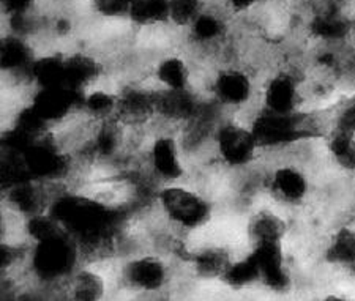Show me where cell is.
<instances>
[{"label":"cell","mask_w":355,"mask_h":301,"mask_svg":"<svg viewBox=\"0 0 355 301\" xmlns=\"http://www.w3.org/2000/svg\"><path fill=\"white\" fill-rule=\"evenodd\" d=\"M261 145L248 122L239 116H225L214 134V155L220 166L231 172L253 167Z\"/></svg>","instance_id":"277c9868"},{"label":"cell","mask_w":355,"mask_h":301,"mask_svg":"<svg viewBox=\"0 0 355 301\" xmlns=\"http://www.w3.org/2000/svg\"><path fill=\"white\" fill-rule=\"evenodd\" d=\"M155 210L166 226L183 235L193 237L214 223L216 202L194 185L180 181L159 186L155 196Z\"/></svg>","instance_id":"6da1fadb"},{"label":"cell","mask_w":355,"mask_h":301,"mask_svg":"<svg viewBox=\"0 0 355 301\" xmlns=\"http://www.w3.org/2000/svg\"><path fill=\"white\" fill-rule=\"evenodd\" d=\"M135 0H87L89 13L98 21H128Z\"/></svg>","instance_id":"9a60e30c"},{"label":"cell","mask_w":355,"mask_h":301,"mask_svg":"<svg viewBox=\"0 0 355 301\" xmlns=\"http://www.w3.org/2000/svg\"><path fill=\"white\" fill-rule=\"evenodd\" d=\"M288 235L286 219L270 208H254L246 215L243 237L248 248L283 245Z\"/></svg>","instance_id":"9c48e42d"},{"label":"cell","mask_w":355,"mask_h":301,"mask_svg":"<svg viewBox=\"0 0 355 301\" xmlns=\"http://www.w3.org/2000/svg\"><path fill=\"white\" fill-rule=\"evenodd\" d=\"M322 257L331 266L351 268L355 262V226H343L331 234Z\"/></svg>","instance_id":"30bf717a"},{"label":"cell","mask_w":355,"mask_h":301,"mask_svg":"<svg viewBox=\"0 0 355 301\" xmlns=\"http://www.w3.org/2000/svg\"><path fill=\"white\" fill-rule=\"evenodd\" d=\"M128 22L136 30L166 26L168 24V0H135L128 15Z\"/></svg>","instance_id":"7c38bea8"},{"label":"cell","mask_w":355,"mask_h":301,"mask_svg":"<svg viewBox=\"0 0 355 301\" xmlns=\"http://www.w3.org/2000/svg\"><path fill=\"white\" fill-rule=\"evenodd\" d=\"M142 170L157 186L185 181L188 161L175 131H153L142 152Z\"/></svg>","instance_id":"5b68a950"},{"label":"cell","mask_w":355,"mask_h":301,"mask_svg":"<svg viewBox=\"0 0 355 301\" xmlns=\"http://www.w3.org/2000/svg\"><path fill=\"white\" fill-rule=\"evenodd\" d=\"M209 5V0H168V24L187 32Z\"/></svg>","instance_id":"5bb4252c"},{"label":"cell","mask_w":355,"mask_h":301,"mask_svg":"<svg viewBox=\"0 0 355 301\" xmlns=\"http://www.w3.org/2000/svg\"><path fill=\"white\" fill-rule=\"evenodd\" d=\"M327 152L338 167L354 172L355 170V133L346 129H330L327 138Z\"/></svg>","instance_id":"4fadbf2b"},{"label":"cell","mask_w":355,"mask_h":301,"mask_svg":"<svg viewBox=\"0 0 355 301\" xmlns=\"http://www.w3.org/2000/svg\"><path fill=\"white\" fill-rule=\"evenodd\" d=\"M319 301H352V300L347 298L346 295H343V293H327V295H324V297Z\"/></svg>","instance_id":"e0dca14e"},{"label":"cell","mask_w":355,"mask_h":301,"mask_svg":"<svg viewBox=\"0 0 355 301\" xmlns=\"http://www.w3.org/2000/svg\"><path fill=\"white\" fill-rule=\"evenodd\" d=\"M150 82L164 92L196 90V71L191 60L182 51H171L159 55L150 70Z\"/></svg>","instance_id":"8992f818"},{"label":"cell","mask_w":355,"mask_h":301,"mask_svg":"<svg viewBox=\"0 0 355 301\" xmlns=\"http://www.w3.org/2000/svg\"><path fill=\"white\" fill-rule=\"evenodd\" d=\"M259 107L273 113H295L302 106V89L289 71H277L267 76L259 89Z\"/></svg>","instance_id":"ba28073f"},{"label":"cell","mask_w":355,"mask_h":301,"mask_svg":"<svg viewBox=\"0 0 355 301\" xmlns=\"http://www.w3.org/2000/svg\"><path fill=\"white\" fill-rule=\"evenodd\" d=\"M204 95L229 116L246 112L259 95L256 75L240 64H227L210 73Z\"/></svg>","instance_id":"3957f363"},{"label":"cell","mask_w":355,"mask_h":301,"mask_svg":"<svg viewBox=\"0 0 355 301\" xmlns=\"http://www.w3.org/2000/svg\"><path fill=\"white\" fill-rule=\"evenodd\" d=\"M349 271H351L352 276H355V262L351 265V268H349Z\"/></svg>","instance_id":"ac0fdd59"},{"label":"cell","mask_w":355,"mask_h":301,"mask_svg":"<svg viewBox=\"0 0 355 301\" xmlns=\"http://www.w3.org/2000/svg\"><path fill=\"white\" fill-rule=\"evenodd\" d=\"M117 282L133 298L158 297L169 292L175 281L174 260L157 251H141L120 260Z\"/></svg>","instance_id":"7a4b0ae2"},{"label":"cell","mask_w":355,"mask_h":301,"mask_svg":"<svg viewBox=\"0 0 355 301\" xmlns=\"http://www.w3.org/2000/svg\"><path fill=\"white\" fill-rule=\"evenodd\" d=\"M266 191L282 206L297 207L310 194V180L299 166L279 164L266 174Z\"/></svg>","instance_id":"52a82bcc"},{"label":"cell","mask_w":355,"mask_h":301,"mask_svg":"<svg viewBox=\"0 0 355 301\" xmlns=\"http://www.w3.org/2000/svg\"><path fill=\"white\" fill-rule=\"evenodd\" d=\"M262 0H218L216 5L225 8L232 18H243L259 8Z\"/></svg>","instance_id":"2e32d148"},{"label":"cell","mask_w":355,"mask_h":301,"mask_svg":"<svg viewBox=\"0 0 355 301\" xmlns=\"http://www.w3.org/2000/svg\"><path fill=\"white\" fill-rule=\"evenodd\" d=\"M308 32L319 42L338 43L345 39L351 32L349 21L335 11H320L308 24Z\"/></svg>","instance_id":"8fae6325"}]
</instances>
